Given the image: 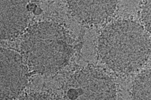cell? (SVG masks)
<instances>
[{
    "label": "cell",
    "mask_w": 151,
    "mask_h": 100,
    "mask_svg": "<svg viewBox=\"0 0 151 100\" xmlns=\"http://www.w3.org/2000/svg\"><path fill=\"white\" fill-rule=\"evenodd\" d=\"M144 79L138 91L139 100H151V71L145 75Z\"/></svg>",
    "instance_id": "1"
},
{
    "label": "cell",
    "mask_w": 151,
    "mask_h": 100,
    "mask_svg": "<svg viewBox=\"0 0 151 100\" xmlns=\"http://www.w3.org/2000/svg\"><path fill=\"white\" fill-rule=\"evenodd\" d=\"M150 26L151 28V7L150 8Z\"/></svg>",
    "instance_id": "2"
}]
</instances>
